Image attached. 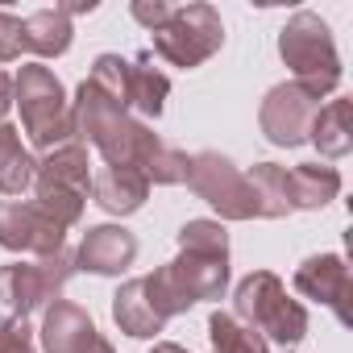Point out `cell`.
I'll use <instances>...</instances> for the list:
<instances>
[{
  "label": "cell",
  "mask_w": 353,
  "mask_h": 353,
  "mask_svg": "<svg viewBox=\"0 0 353 353\" xmlns=\"http://www.w3.org/2000/svg\"><path fill=\"white\" fill-rule=\"evenodd\" d=\"M71 121H75V141H88L104 154V166H133L150 179V166L158 162V154L166 150V141L137 121L133 112H125L117 100H108L96 83H79L75 100H71Z\"/></svg>",
  "instance_id": "obj_1"
},
{
  "label": "cell",
  "mask_w": 353,
  "mask_h": 353,
  "mask_svg": "<svg viewBox=\"0 0 353 353\" xmlns=\"http://www.w3.org/2000/svg\"><path fill=\"white\" fill-rule=\"evenodd\" d=\"M13 104L21 108V129L34 150L50 154L67 141H75V121H71V100L59 83V75L42 63H26L13 75Z\"/></svg>",
  "instance_id": "obj_2"
},
{
  "label": "cell",
  "mask_w": 353,
  "mask_h": 353,
  "mask_svg": "<svg viewBox=\"0 0 353 353\" xmlns=\"http://www.w3.org/2000/svg\"><path fill=\"white\" fill-rule=\"evenodd\" d=\"M279 59L287 63V71L295 75L291 83L307 88L312 96H328L341 88L345 71H341V54L332 42V30L320 13L299 9L283 30H279Z\"/></svg>",
  "instance_id": "obj_3"
},
{
  "label": "cell",
  "mask_w": 353,
  "mask_h": 353,
  "mask_svg": "<svg viewBox=\"0 0 353 353\" xmlns=\"http://www.w3.org/2000/svg\"><path fill=\"white\" fill-rule=\"evenodd\" d=\"M233 316L241 324H250L262 341L270 336L274 345H287V349L307 336V307L287 295V287L274 270H254L237 283Z\"/></svg>",
  "instance_id": "obj_4"
},
{
  "label": "cell",
  "mask_w": 353,
  "mask_h": 353,
  "mask_svg": "<svg viewBox=\"0 0 353 353\" xmlns=\"http://www.w3.org/2000/svg\"><path fill=\"white\" fill-rule=\"evenodd\" d=\"M88 192H92V162L83 141H67L50 150L34 170V196H38L34 204L63 229L83 221Z\"/></svg>",
  "instance_id": "obj_5"
},
{
  "label": "cell",
  "mask_w": 353,
  "mask_h": 353,
  "mask_svg": "<svg viewBox=\"0 0 353 353\" xmlns=\"http://www.w3.org/2000/svg\"><path fill=\"white\" fill-rule=\"evenodd\" d=\"M88 83H96L108 100H117L125 112H137V117H150L158 121L162 108H166V96H170V79L150 67V54H137V59H121V54H100L92 63V75Z\"/></svg>",
  "instance_id": "obj_6"
},
{
  "label": "cell",
  "mask_w": 353,
  "mask_h": 353,
  "mask_svg": "<svg viewBox=\"0 0 353 353\" xmlns=\"http://www.w3.org/2000/svg\"><path fill=\"white\" fill-rule=\"evenodd\" d=\"M225 46V21L212 5H174L170 17L154 30V54H162L170 67L196 71Z\"/></svg>",
  "instance_id": "obj_7"
},
{
  "label": "cell",
  "mask_w": 353,
  "mask_h": 353,
  "mask_svg": "<svg viewBox=\"0 0 353 353\" xmlns=\"http://www.w3.org/2000/svg\"><path fill=\"white\" fill-rule=\"evenodd\" d=\"M75 274V254L71 250H59L50 258H38V262H9L0 266V303H5L17 320L50 307L67 279Z\"/></svg>",
  "instance_id": "obj_8"
},
{
  "label": "cell",
  "mask_w": 353,
  "mask_h": 353,
  "mask_svg": "<svg viewBox=\"0 0 353 353\" xmlns=\"http://www.w3.org/2000/svg\"><path fill=\"white\" fill-rule=\"evenodd\" d=\"M212 212H221V221H254V196L245 183V170L216 154V150H200L188 158V179H183Z\"/></svg>",
  "instance_id": "obj_9"
},
{
  "label": "cell",
  "mask_w": 353,
  "mask_h": 353,
  "mask_svg": "<svg viewBox=\"0 0 353 353\" xmlns=\"http://www.w3.org/2000/svg\"><path fill=\"white\" fill-rule=\"evenodd\" d=\"M158 270L170 291L183 299V307L221 299L229 291V250H179V258H170Z\"/></svg>",
  "instance_id": "obj_10"
},
{
  "label": "cell",
  "mask_w": 353,
  "mask_h": 353,
  "mask_svg": "<svg viewBox=\"0 0 353 353\" xmlns=\"http://www.w3.org/2000/svg\"><path fill=\"white\" fill-rule=\"evenodd\" d=\"M316 112H320V96H312L299 83H274L262 100L258 121H262V133L270 145L295 150V145H307V129H312Z\"/></svg>",
  "instance_id": "obj_11"
},
{
  "label": "cell",
  "mask_w": 353,
  "mask_h": 353,
  "mask_svg": "<svg viewBox=\"0 0 353 353\" xmlns=\"http://www.w3.org/2000/svg\"><path fill=\"white\" fill-rule=\"evenodd\" d=\"M0 250L50 258L67 250V229L54 225L34 200H0Z\"/></svg>",
  "instance_id": "obj_12"
},
{
  "label": "cell",
  "mask_w": 353,
  "mask_h": 353,
  "mask_svg": "<svg viewBox=\"0 0 353 353\" xmlns=\"http://www.w3.org/2000/svg\"><path fill=\"white\" fill-rule=\"evenodd\" d=\"M42 349L46 353H117L112 341L96 328V320L71 303V299H54L42 316Z\"/></svg>",
  "instance_id": "obj_13"
},
{
  "label": "cell",
  "mask_w": 353,
  "mask_h": 353,
  "mask_svg": "<svg viewBox=\"0 0 353 353\" xmlns=\"http://www.w3.org/2000/svg\"><path fill=\"white\" fill-rule=\"evenodd\" d=\"M295 291L303 299H316V303L332 307L336 320L349 324V307H345V299H349V266H345L341 254H312V258H303L299 270H295Z\"/></svg>",
  "instance_id": "obj_14"
},
{
  "label": "cell",
  "mask_w": 353,
  "mask_h": 353,
  "mask_svg": "<svg viewBox=\"0 0 353 353\" xmlns=\"http://www.w3.org/2000/svg\"><path fill=\"white\" fill-rule=\"evenodd\" d=\"M137 258V237L125 225H92L75 250V270L88 274H121Z\"/></svg>",
  "instance_id": "obj_15"
},
{
  "label": "cell",
  "mask_w": 353,
  "mask_h": 353,
  "mask_svg": "<svg viewBox=\"0 0 353 353\" xmlns=\"http://www.w3.org/2000/svg\"><path fill=\"white\" fill-rule=\"evenodd\" d=\"M112 320L133 341H150V336H158L166 328V316L154 303V295L145 287V274H137V279H129V283L117 287V295H112Z\"/></svg>",
  "instance_id": "obj_16"
},
{
  "label": "cell",
  "mask_w": 353,
  "mask_h": 353,
  "mask_svg": "<svg viewBox=\"0 0 353 353\" xmlns=\"http://www.w3.org/2000/svg\"><path fill=\"white\" fill-rule=\"evenodd\" d=\"M150 196V179L133 166H100L92 174V200L108 212V216H129L145 204Z\"/></svg>",
  "instance_id": "obj_17"
},
{
  "label": "cell",
  "mask_w": 353,
  "mask_h": 353,
  "mask_svg": "<svg viewBox=\"0 0 353 353\" xmlns=\"http://www.w3.org/2000/svg\"><path fill=\"white\" fill-rule=\"evenodd\" d=\"M287 196L291 212H320L341 196V170L324 162H299L287 170Z\"/></svg>",
  "instance_id": "obj_18"
},
{
  "label": "cell",
  "mask_w": 353,
  "mask_h": 353,
  "mask_svg": "<svg viewBox=\"0 0 353 353\" xmlns=\"http://www.w3.org/2000/svg\"><path fill=\"white\" fill-rule=\"evenodd\" d=\"M71 42H75V26L59 9H38L21 21V50L38 59H59L71 50Z\"/></svg>",
  "instance_id": "obj_19"
},
{
  "label": "cell",
  "mask_w": 353,
  "mask_h": 353,
  "mask_svg": "<svg viewBox=\"0 0 353 353\" xmlns=\"http://www.w3.org/2000/svg\"><path fill=\"white\" fill-rule=\"evenodd\" d=\"M307 141L324 158H345L353 150V100H328L307 129Z\"/></svg>",
  "instance_id": "obj_20"
},
{
  "label": "cell",
  "mask_w": 353,
  "mask_h": 353,
  "mask_svg": "<svg viewBox=\"0 0 353 353\" xmlns=\"http://www.w3.org/2000/svg\"><path fill=\"white\" fill-rule=\"evenodd\" d=\"M245 183L254 196V212L262 221H283L291 216V196H287V166L279 162H254L245 170Z\"/></svg>",
  "instance_id": "obj_21"
},
{
  "label": "cell",
  "mask_w": 353,
  "mask_h": 353,
  "mask_svg": "<svg viewBox=\"0 0 353 353\" xmlns=\"http://www.w3.org/2000/svg\"><path fill=\"white\" fill-rule=\"evenodd\" d=\"M34 170H38V158L21 141V129L0 121V192L21 196L26 188H34Z\"/></svg>",
  "instance_id": "obj_22"
},
{
  "label": "cell",
  "mask_w": 353,
  "mask_h": 353,
  "mask_svg": "<svg viewBox=\"0 0 353 353\" xmlns=\"http://www.w3.org/2000/svg\"><path fill=\"white\" fill-rule=\"evenodd\" d=\"M208 341H212L216 353H270V345L250 324H241L233 312H212L208 316Z\"/></svg>",
  "instance_id": "obj_23"
},
{
  "label": "cell",
  "mask_w": 353,
  "mask_h": 353,
  "mask_svg": "<svg viewBox=\"0 0 353 353\" xmlns=\"http://www.w3.org/2000/svg\"><path fill=\"white\" fill-rule=\"evenodd\" d=\"M0 353H38L34 328H30L26 320H17V316L0 320Z\"/></svg>",
  "instance_id": "obj_24"
},
{
  "label": "cell",
  "mask_w": 353,
  "mask_h": 353,
  "mask_svg": "<svg viewBox=\"0 0 353 353\" xmlns=\"http://www.w3.org/2000/svg\"><path fill=\"white\" fill-rule=\"evenodd\" d=\"M21 59V17L0 9V67Z\"/></svg>",
  "instance_id": "obj_25"
},
{
  "label": "cell",
  "mask_w": 353,
  "mask_h": 353,
  "mask_svg": "<svg viewBox=\"0 0 353 353\" xmlns=\"http://www.w3.org/2000/svg\"><path fill=\"white\" fill-rule=\"evenodd\" d=\"M170 9H174V5H166V0H133V9H129V13H133V17L154 34V30L170 17Z\"/></svg>",
  "instance_id": "obj_26"
},
{
  "label": "cell",
  "mask_w": 353,
  "mask_h": 353,
  "mask_svg": "<svg viewBox=\"0 0 353 353\" xmlns=\"http://www.w3.org/2000/svg\"><path fill=\"white\" fill-rule=\"evenodd\" d=\"M13 108V75L0 71V121H5V112Z\"/></svg>",
  "instance_id": "obj_27"
},
{
  "label": "cell",
  "mask_w": 353,
  "mask_h": 353,
  "mask_svg": "<svg viewBox=\"0 0 353 353\" xmlns=\"http://www.w3.org/2000/svg\"><path fill=\"white\" fill-rule=\"evenodd\" d=\"M63 17H75V13H92L96 9V0H75V5H54Z\"/></svg>",
  "instance_id": "obj_28"
},
{
  "label": "cell",
  "mask_w": 353,
  "mask_h": 353,
  "mask_svg": "<svg viewBox=\"0 0 353 353\" xmlns=\"http://www.w3.org/2000/svg\"><path fill=\"white\" fill-rule=\"evenodd\" d=\"M150 353H188V349H183V345H174V341H158Z\"/></svg>",
  "instance_id": "obj_29"
}]
</instances>
